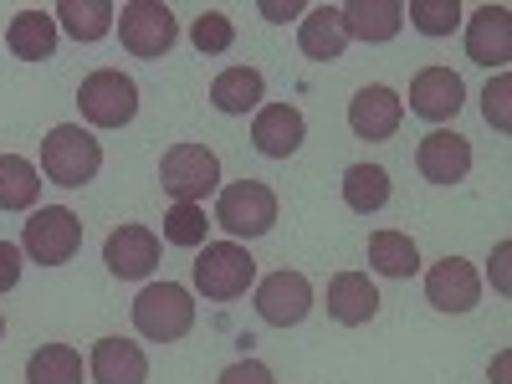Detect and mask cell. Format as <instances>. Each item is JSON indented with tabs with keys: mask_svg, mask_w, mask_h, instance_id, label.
<instances>
[{
	"mask_svg": "<svg viewBox=\"0 0 512 384\" xmlns=\"http://www.w3.org/2000/svg\"><path fill=\"white\" fill-rule=\"evenodd\" d=\"M405 16H410V26L420 36H451L461 26V6H456V0H410Z\"/></svg>",
	"mask_w": 512,
	"mask_h": 384,
	"instance_id": "f1b7e54d",
	"label": "cell"
},
{
	"mask_svg": "<svg viewBox=\"0 0 512 384\" xmlns=\"http://www.w3.org/2000/svg\"><path fill=\"white\" fill-rule=\"evenodd\" d=\"M507 251H512V246L502 241V246H497V262H492V277H497V287H502V292H507Z\"/></svg>",
	"mask_w": 512,
	"mask_h": 384,
	"instance_id": "e575fe53",
	"label": "cell"
},
{
	"mask_svg": "<svg viewBox=\"0 0 512 384\" xmlns=\"http://www.w3.org/2000/svg\"><path fill=\"white\" fill-rule=\"evenodd\" d=\"M216 384H277V379H272V369L262 359H236L231 369H221Z\"/></svg>",
	"mask_w": 512,
	"mask_h": 384,
	"instance_id": "1f68e13d",
	"label": "cell"
},
{
	"mask_svg": "<svg viewBox=\"0 0 512 384\" xmlns=\"http://www.w3.org/2000/svg\"><path fill=\"white\" fill-rule=\"evenodd\" d=\"M93 379L98 384H144L149 379V359H144L139 344H128V338H98Z\"/></svg>",
	"mask_w": 512,
	"mask_h": 384,
	"instance_id": "ffe728a7",
	"label": "cell"
},
{
	"mask_svg": "<svg viewBox=\"0 0 512 384\" xmlns=\"http://www.w3.org/2000/svg\"><path fill=\"white\" fill-rule=\"evenodd\" d=\"M415 164L431 185H456V180L472 175V144H466L461 134H451V128H436V134L420 139Z\"/></svg>",
	"mask_w": 512,
	"mask_h": 384,
	"instance_id": "9a60e30c",
	"label": "cell"
},
{
	"mask_svg": "<svg viewBox=\"0 0 512 384\" xmlns=\"http://www.w3.org/2000/svg\"><path fill=\"white\" fill-rule=\"evenodd\" d=\"M216 221L236 236V241H251V236H267L277 226V195L262 185V180H236L221 190L216 200Z\"/></svg>",
	"mask_w": 512,
	"mask_h": 384,
	"instance_id": "52a82bcc",
	"label": "cell"
},
{
	"mask_svg": "<svg viewBox=\"0 0 512 384\" xmlns=\"http://www.w3.org/2000/svg\"><path fill=\"white\" fill-rule=\"evenodd\" d=\"M425 297H431V308L441 313H472L482 303V277L472 262H461V256H441V262L425 272Z\"/></svg>",
	"mask_w": 512,
	"mask_h": 384,
	"instance_id": "30bf717a",
	"label": "cell"
},
{
	"mask_svg": "<svg viewBox=\"0 0 512 384\" xmlns=\"http://www.w3.org/2000/svg\"><path fill=\"white\" fill-rule=\"evenodd\" d=\"M256 313H262V323L272 328H297L308 313H313V282L303 272H272L256 282Z\"/></svg>",
	"mask_w": 512,
	"mask_h": 384,
	"instance_id": "9c48e42d",
	"label": "cell"
},
{
	"mask_svg": "<svg viewBox=\"0 0 512 384\" xmlns=\"http://www.w3.org/2000/svg\"><path fill=\"white\" fill-rule=\"evenodd\" d=\"M400 118H405V103H400L395 88H384V82H369V88H359L354 103H349V128L359 139H369V144L395 139Z\"/></svg>",
	"mask_w": 512,
	"mask_h": 384,
	"instance_id": "8fae6325",
	"label": "cell"
},
{
	"mask_svg": "<svg viewBox=\"0 0 512 384\" xmlns=\"http://www.w3.org/2000/svg\"><path fill=\"white\" fill-rule=\"evenodd\" d=\"M344 205L359 210V216L384 210V205H390V169H379V164H349L344 169Z\"/></svg>",
	"mask_w": 512,
	"mask_h": 384,
	"instance_id": "cb8c5ba5",
	"label": "cell"
},
{
	"mask_svg": "<svg viewBox=\"0 0 512 384\" xmlns=\"http://www.w3.org/2000/svg\"><path fill=\"white\" fill-rule=\"evenodd\" d=\"M6 47L21 62H47L57 52V21L47 11H16L6 26Z\"/></svg>",
	"mask_w": 512,
	"mask_h": 384,
	"instance_id": "44dd1931",
	"label": "cell"
},
{
	"mask_svg": "<svg viewBox=\"0 0 512 384\" xmlns=\"http://www.w3.org/2000/svg\"><path fill=\"white\" fill-rule=\"evenodd\" d=\"M82 246V221L72 216L67 205H41L31 210V221H26V236H21V251L31 256V262L41 267H62L72 262Z\"/></svg>",
	"mask_w": 512,
	"mask_h": 384,
	"instance_id": "8992f818",
	"label": "cell"
},
{
	"mask_svg": "<svg viewBox=\"0 0 512 384\" xmlns=\"http://www.w3.org/2000/svg\"><path fill=\"white\" fill-rule=\"evenodd\" d=\"M190 41H195V47H200L205 57H216V52H231L236 26H231V16H221V11H205V16H195Z\"/></svg>",
	"mask_w": 512,
	"mask_h": 384,
	"instance_id": "f546056e",
	"label": "cell"
},
{
	"mask_svg": "<svg viewBox=\"0 0 512 384\" xmlns=\"http://www.w3.org/2000/svg\"><path fill=\"white\" fill-rule=\"evenodd\" d=\"M16 282H21V246L0 241V292H11Z\"/></svg>",
	"mask_w": 512,
	"mask_h": 384,
	"instance_id": "d6a6232c",
	"label": "cell"
},
{
	"mask_svg": "<svg viewBox=\"0 0 512 384\" xmlns=\"http://www.w3.org/2000/svg\"><path fill=\"white\" fill-rule=\"evenodd\" d=\"M507 98H512V77L507 72H497L492 82H487V93H482V113H487V123L492 128H512V108H507Z\"/></svg>",
	"mask_w": 512,
	"mask_h": 384,
	"instance_id": "4dcf8cb0",
	"label": "cell"
},
{
	"mask_svg": "<svg viewBox=\"0 0 512 384\" xmlns=\"http://www.w3.org/2000/svg\"><path fill=\"white\" fill-rule=\"evenodd\" d=\"M103 169V144L88 134L82 123H57L47 139H41V175L62 190H82L88 180H98Z\"/></svg>",
	"mask_w": 512,
	"mask_h": 384,
	"instance_id": "6da1fadb",
	"label": "cell"
},
{
	"mask_svg": "<svg viewBox=\"0 0 512 384\" xmlns=\"http://www.w3.org/2000/svg\"><path fill=\"white\" fill-rule=\"evenodd\" d=\"M369 267L379 277H415L420 272V251L405 231H374L369 236Z\"/></svg>",
	"mask_w": 512,
	"mask_h": 384,
	"instance_id": "d4e9b609",
	"label": "cell"
},
{
	"mask_svg": "<svg viewBox=\"0 0 512 384\" xmlns=\"http://www.w3.org/2000/svg\"><path fill=\"white\" fill-rule=\"evenodd\" d=\"M338 16H344V31L349 41H390L400 36L405 26V6L400 0H349V6H338Z\"/></svg>",
	"mask_w": 512,
	"mask_h": 384,
	"instance_id": "ac0fdd59",
	"label": "cell"
},
{
	"mask_svg": "<svg viewBox=\"0 0 512 384\" xmlns=\"http://www.w3.org/2000/svg\"><path fill=\"white\" fill-rule=\"evenodd\" d=\"M103 262H108L113 277H134L139 282V277H149L159 267V236L149 226H118L108 236V246H103Z\"/></svg>",
	"mask_w": 512,
	"mask_h": 384,
	"instance_id": "2e32d148",
	"label": "cell"
},
{
	"mask_svg": "<svg viewBox=\"0 0 512 384\" xmlns=\"http://www.w3.org/2000/svg\"><path fill=\"white\" fill-rule=\"evenodd\" d=\"M256 282V262L241 241H205V251L195 256V287L210 303H231Z\"/></svg>",
	"mask_w": 512,
	"mask_h": 384,
	"instance_id": "3957f363",
	"label": "cell"
},
{
	"mask_svg": "<svg viewBox=\"0 0 512 384\" xmlns=\"http://www.w3.org/2000/svg\"><path fill=\"white\" fill-rule=\"evenodd\" d=\"M466 57L482 67H507L512 62V11L507 6H477L466 21Z\"/></svg>",
	"mask_w": 512,
	"mask_h": 384,
	"instance_id": "5bb4252c",
	"label": "cell"
},
{
	"mask_svg": "<svg viewBox=\"0 0 512 384\" xmlns=\"http://www.w3.org/2000/svg\"><path fill=\"white\" fill-rule=\"evenodd\" d=\"M26 384H82V354L72 344H41L26 359Z\"/></svg>",
	"mask_w": 512,
	"mask_h": 384,
	"instance_id": "484cf974",
	"label": "cell"
},
{
	"mask_svg": "<svg viewBox=\"0 0 512 384\" xmlns=\"http://www.w3.org/2000/svg\"><path fill=\"white\" fill-rule=\"evenodd\" d=\"M205 231H210L205 205L175 200V205L164 210V241H169V246H205Z\"/></svg>",
	"mask_w": 512,
	"mask_h": 384,
	"instance_id": "83f0119b",
	"label": "cell"
},
{
	"mask_svg": "<svg viewBox=\"0 0 512 384\" xmlns=\"http://www.w3.org/2000/svg\"><path fill=\"white\" fill-rule=\"evenodd\" d=\"M297 41H303V57L313 62H338L349 47V31H344V16H338V6H313L303 11V31H297Z\"/></svg>",
	"mask_w": 512,
	"mask_h": 384,
	"instance_id": "d6986e66",
	"label": "cell"
},
{
	"mask_svg": "<svg viewBox=\"0 0 512 384\" xmlns=\"http://www.w3.org/2000/svg\"><path fill=\"white\" fill-rule=\"evenodd\" d=\"M41 195L36 164L21 154H0V210H31Z\"/></svg>",
	"mask_w": 512,
	"mask_h": 384,
	"instance_id": "4316f807",
	"label": "cell"
},
{
	"mask_svg": "<svg viewBox=\"0 0 512 384\" xmlns=\"http://www.w3.org/2000/svg\"><path fill=\"white\" fill-rule=\"evenodd\" d=\"M134 328L149 344H180L195 328V297L180 282H149L134 297Z\"/></svg>",
	"mask_w": 512,
	"mask_h": 384,
	"instance_id": "7a4b0ae2",
	"label": "cell"
},
{
	"mask_svg": "<svg viewBox=\"0 0 512 384\" xmlns=\"http://www.w3.org/2000/svg\"><path fill=\"white\" fill-rule=\"evenodd\" d=\"M262 98H267V82L256 67H226L210 82V103L221 113H251V108H262Z\"/></svg>",
	"mask_w": 512,
	"mask_h": 384,
	"instance_id": "7402d4cb",
	"label": "cell"
},
{
	"mask_svg": "<svg viewBox=\"0 0 512 384\" xmlns=\"http://www.w3.org/2000/svg\"><path fill=\"white\" fill-rule=\"evenodd\" d=\"M118 36H123V52L128 57L159 62L169 47H175L180 21H175V11H169V6H159V0H134V6H123V16H118Z\"/></svg>",
	"mask_w": 512,
	"mask_h": 384,
	"instance_id": "ba28073f",
	"label": "cell"
},
{
	"mask_svg": "<svg viewBox=\"0 0 512 384\" xmlns=\"http://www.w3.org/2000/svg\"><path fill=\"white\" fill-rule=\"evenodd\" d=\"M159 185H164V195H175L185 205H200L205 195L221 190V159L205 144H175L159 159Z\"/></svg>",
	"mask_w": 512,
	"mask_h": 384,
	"instance_id": "277c9868",
	"label": "cell"
},
{
	"mask_svg": "<svg viewBox=\"0 0 512 384\" xmlns=\"http://www.w3.org/2000/svg\"><path fill=\"white\" fill-rule=\"evenodd\" d=\"M113 16H118L113 0H62V6L52 11V21L77 41H103L113 31Z\"/></svg>",
	"mask_w": 512,
	"mask_h": 384,
	"instance_id": "603a6c76",
	"label": "cell"
},
{
	"mask_svg": "<svg viewBox=\"0 0 512 384\" xmlns=\"http://www.w3.org/2000/svg\"><path fill=\"white\" fill-rule=\"evenodd\" d=\"M379 313V287L364 277V272H338L328 282V318L344 323V328H359Z\"/></svg>",
	"mask_w": 512,
	"mask_h": 384,
	"instance_id": "e0dca14e",
	"label": "cell"
},
{
	"mask_svg": "<svg viewBox=\"0 0 512 384\" xmlns=\"http://www.w3.org/2000/svg\"><path fill=\"white\" fill-rule=\"evenodd\" d=\"M77 108L93 128H123L139 113V88H134V77H123L118 67H98L93 77H82Z\"/></svg>",
	"mask_w": 512,
	"mask_h": 384,
	"instance_id": "5b68a950",
	"label": "cell"
},
{
	"mask_svg": "<svg viewBox=\"0 0 512 384\" xmlns=\"http://www.w3.org/2000/svg\"><path fill=\"white\" fill-rule=\"evenodd\" d=\"M303 139H308V123H303V113H297L292 103H262V108H256V118H251L256 154L287 159V154L303 149Z\"/></svg>",
	"mask_w": 512,
	"mask_h": 384,
	"instance_id": "7c38bea8",
	"label": "cell"
},
{
	"mask_svg": "<svg viewBox=\"0 0 512 384\" xmlns=\"http://www.w3.org/2000/svg\"><path fill=\"white\" fill-rule=\"evenodd\" d=\"M262 16H267V21H292V16H303V6H297V0H287V6L267 0V6H262Z\"/></svg>",
	"mask_w": 512,
	"mask_h": 384,
	"instance_id": "836d02e7",
	"label": "cell"
},
{
	"mask_svg": "<svg viewBox=\"0 0 512 384\" xmlns=\"http://www.w3.org/2000/svg\"><path fill=\"white\" fill-rule=\"evenodd\" d=\"M461 103H466V82H461L451 67H425V72H415V82H410V113H415V118L446 123V118L461 113Z\"/></svg>",
	"mask_w": 512,
	"mask_h": 384,
	"instance_id": "4fadbf2b",
	"label": "cell"
},
{
	"mask_svg": "<svg viewBox=\"0 0 512 384\" xmlns=\"http://www.w3.org/2000/svg\"><path fill=\"white\" fill-rule=\"evenodd\" d=\"M0 338H6V318H0Z\"/></svg>",
	"mask_w": 512,
	"mask_h": 384,
	"instance_id": "d590c367",
	"label": "cell"
}]
</instances>
